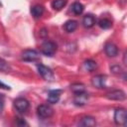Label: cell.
<instances>
[{
    "label": "cell",
    "mask_w": 127,
    "mask_h": 127,
    "mask_svg": "<svg viewBox=\"0 0 127 127\" xmlns=\"http://www.w3.org/2000/svg\"><path fill=\"white\" fill-rule=\"evenodd\" d=\"M91 84L96 88H105L106 87V76L103 74H98L92 77Z\"/></svg>",
    "instance_id": "obj_8"
},
{
    "label": "cell",
    "mask_w": 127,
    "mask_h": 127,
    "mask_svg": "<svg viewBox=\"0 0 127 127\" xmlns=\"http://www.w3.org/2000/svg\"><path fill=\"white\" fill-rule=\"evenodd\" d=\"M4 102H5V97L3 94L0 93V112L3 110V107H4Z\"/></svg>",
    "instance_id": "obj_23"
},
{
    "label": "cell",
    "mask_w": 127,
    "mask_h": 127,
    "mask_svg": "<svg viewBox=\"0 0 127 127\" xmlns=\"http://www.w3.org/2000/svg\"><path fill=\"white\" fill-rule=\"evenodd\" d=\"M0 87H2V88H4V89H10V86H8V85H6V84H4L3 82H1L0 81Z\"/></svg>",
    "instance_id": "obj_24"
},
{
    "label": "cell",
    "mask_w": 127,
    "mask_h": 127,
    "mask_svg": "<svg viewBox=\"0 0 127 127\" xmlns=\"http://www.w3.org/2000/svg\"><path fill=\"white\" fill-rule=\"evenodd\" d=\"M21 56L22 60L26 62H35L40 58V54L35 50H25Z\"/></svg>",
    "instance_id": "obj_7"
},
{
    "label": "cell",
    "mask_w": 127,
    "mask_h": 127,
    "mask_svg": "<svg viewBox=\"0 0 127 127\" xmlns=\"http://www.w3.org/2000/svg\"><path fill=\"white\" fill-rule=\"evenodd\" d=\"M17 124L19 125V126H23V125H27V123L24 121V120H21V121H19L18 120V122H17Z\"/></svg>",
    "instance_id": "obj_26"
},
{
    "label": "cell",
    "mask_w": 127,
    "mask_h": 127,
    "mask_svg": "<svg viewBox=\"0 0 127 127\" xmlns=\"http://www.w3.org/2000/svg\"><path fill=\"white\" fill-rule=\"evenodd\" d=\"M83 64H84L85 69L88 70V71H93V70L97 67L96 62H94V61H92V60H87V61H85Z\"/></svg>",
    "instance_id": "obj_18"
},
{
    "label": "cell",
    "mask_w": 127,
    "mask_h": 127,
    "mask_svg": "<svg viewBox=\"0 0 127 127\" xmlns=\"http://www.w3.org/2000/svg\"><path fill=\"white\" fill-rule=\"evenodd\" d=\"M98 25H99V27L101 29H109L112 26V23H111V21L109 19L104 18V19H100L98 21Z\"/></svg>",
    "instance_id": "obj_20"
},
{
    "label": "cell",
    "mask_w": 127,
    "mask_h": 127,
    "mask_svg": "<svg viewBox=\"0 0 127 127\" xmlns=\"http://www.w3.org/2000/svg\"><path fill=\"white\" fill-rule=\"evenodd\" d=\"M61 90L60 89H55V90H51L48 94V102L51 104H55L60 100V96H61Z\"/></svg>",
    "instance_id": "obj_11"
},
{
    "label": "cell",
    "mask_w": 127,
    "mask_h": 127,
    "mask_svg": "<svg viewBox=\"0 0 127 127\" xmlns=\"http://www.w3.org/2000/svg\"><path fill=\"white\" fill-rule=\"evenodd\" d=\"M47 34H48L47 30H46V29H42V31H41V36H42V37H45Z\"/></svg>",
    "instance_id": "obj_25"
},
{
    "label": "cell",
    "mask_w": 127,
    "mask_h": 127,
    "mask_svg": "<svg viewBox=\"0 0 127 127\" xmlns=\"http://www.w3.org/2000/svg\"><path fill=\"white\" fill-rule=\"evenodd\" d=\"M88 93H86L85 91L79 92V93H75L74 98H73V103L76 106H83L86 104L87 100H88Z\"/></svg>",
    "instance_id": "obj_9"
},
{
    "label": "cell",
    "mask_w": 127,
    "mask_h": 127,
    "mask_svg": "<svg viewBox=\"0 0 127 127\" xmlns=\"http://www.w3.org/2000/svg\"><path fill=\"white\" fill-rule=\"evenodd\" d=\"M10 70H11V67H10L9 64H8L5 60H3V59L0 58V71L8 72V71H10Z\"/></svg>",
    "instance_id": "obj_21"
},
{
    "label": "cell",
    "mask_w": 127,
    "mask_h": 127,
    "mask_svg": "<svg viewBox=\"0 0 127 127\" xmlns=\"http://www.w3.org/2000/svg\"><path fill=\"white\" fill-rule=\"evenodd\" d=\"M37 68H38L39 73L41 74V76H42L45 80L52 81V80L55 78L54 72H53V70H52L50 67H48V66H46V65L40 64L37 65Z\"/></svg>",
    "instance_id": "obj_1"
},
{
    "label": "cell",
    "mask_w": 127,
    "mask_h": 127,
    "mask_svg": "<svg viewBox=\"0 0 127 127\" xmlns=\"http://www.w3.org/2000/svg\"><path fill=\"white\" fill-rule=\"evenodd\" d=\"M41 51L44 55L46 56H49V57H52L56 51H57V45L54 43V42H51V41H46L42 44L41 46Z\"/></svg>",
    "instance_id": "obj_3"
},
{
    "label": "cell",
    "mask_w": 127,
    "mask_h": 127,
    "mask_svg": "<svg viewBox=\"0 0 127 127\" xmlns=\"http://www.w3.org/2000/svg\"><path fill=\"white\" fill-rule=\"evenodd\" d=\"M29 105H30L29 101L24 97H19V98L14 100V106H15L16 110L21 112V113L27 111L29 108Z\"/></svg>",
    "instance_id": "obj_6"
},
{
    "label": "cell",
    "mask_w": 127,
    "mask_h": 127,
    "mask_svg": "<svg viewBox=\"0 0 127 127\" xmlns=\"http://www.w3.org/2000/svg\"><path fill=\"white\" fill-rule=\"evenodd\" d=\"M80 125L84 127H92L96 125V121L92 116H84L81 118Z\"/></svg>",
    "instance_id": "obj_12"
},
{
    "label": "cell",
    "mask_w": 127,
    "mask_h": 127,
    "mask_svg": "<svg viewBox=\"0 0 127 127\" xmlns=\"http://www.w3.org/2000/svg\"><path fill=\"white\" fill-rule=\"evenodd\" d=\"M95 22H96L95 18L92 15H90V14L85 15L83 17V19H82V24H83V26L85 28H91V27H93L94 24H95Z\"/></svg>",
    "instance_id": "obj_13"
},
{
    "label": "cell",
    "mask_w": 127,
    "mask_h": 127,
    "mask_svg": "<svg viewBox=\"0 0 127 127\" xmlns=\"http://www.w3.org/2000/svg\"><path fill=\"white\" fill-rule=\"evenodd\" d=\"M106 98L109 100H116V101H122L126 99V93L121 89H115L108 93H106Z\"/></svg>",
    "instance_id": "obj_5"
},
{
    "label": "cell",
    "mask_w": 127,
    "mask_h": 127,
    "mask_svg": "<svg viewBox=\"0 0 127 127\" xmlns=\"http://www.w3.org/2000/svg\"><path fill=\"white\" fill-rule=\"evenodd\" d=\"M83 10H84V7H83V5H82L81 3H79V2H74V3L71 5V11H72L75 15H80V14H82Z\"/></svg>",
    "instance_id": "obj_16"
},
{
    "label": "cell",
    "mask_w": 127,
    "mask_h": 127,
    "mask_svg": "<svg viewBox=\"0 0 127 127\" xmlns=\"http://www.w3.org/2000/svg\"><path fill=\"white\" fill-rule=\"evenodd\" d=\"M110 70H111L113 73H120V72L122 71L121 67H120L118 64H114V65L110 66Z\"/></svg>",
    "instance_id": "obj_22"
},
{
    "label": "cell",
    "mask_w": 127,
    "mask_h": 127,
    "mask_svg": "<svg viewBox=\"0 0 127 127\" xmlns=\"http://www.w3.org/2000/svg\"><path fill=\"white\" fill-rule=\"evenodd\" d=\"M37 113H38V116L41 118H49L54 114V109L50 105L42 104L38 106Z\"/></svg>",
    "instance_id": "obj_4"
},
{
    "label": "cell",
    "mask_w": 127,
    "mask_h": 127,
    "mask_svg": "<svg viewBox=\"0 0 127 127\" xmlns=\"http://www.w3.org/2000/svg\"><path fill=\"white\" fill-rule=\"evenodd\" d=\"M0 6H1V2H0Z\"/></svg>",
    "instance_id": "obj_27"
},
{
    "label": "cell",
    "mask_w": 127,
    "mask_h": 127,
    "mask_svg": "<svg viewBox=\"0 0 127 127\" xmlns=\"http://www.w3.org/2000/svg\"><path fill=\"white\" fill-rule=\"evenodd\" d=\"M31 13L34 16V18L38 19V18H40L43 15V13H44V7L41 6V5H35V6H33L31 8Z\"/></svg>",
    "instance_id": "obj_15"
},
{
    "label": "cell",
    "mask_w": 127,
    "mask_h": 127,
    "mask_svg": "<svg viewBox=\"0 0 127 127\" xmlns=\"http://www.w3.org/2000/svg\"><path fill=\"white\" fill-rule=\"evenodd\" d=\"M70 89H71V91L75 94V93H79V92L84 91V90H85V87H84V85H83L82 83L76 82V83H72V84L70 85Z\"/></svg>",
    "instance_id": "obj_17"
},
{
    "label": "cell",
    "mask_w": 127,
    "mask_h": 127,
    "mask_svg": "<svg viewBox=\"0 0 127 127\" xmlns=\"http://www.w3.org/2000/svg\"><path fill=\"white\" fill-rule=\"evenodd\" d=\"M64 30L67 32V33H72L73 31H75V29L77 28V22L74 21V20H68L64 23Z\"/></svg>",
    "instance_id": "obj_14"
},
{
    "label": "cell",
    "mask_w": 127,
    "mask_h": 127,
    "mask_svg": "<svg viewBox=\"0 0 127 127\" xmlns=\"http://www.w3.org/2000/svg\"><path fill=\"white\" fill-rule=\"evenodd\" d=\"M66 4V0H54L52 2V6L55 10H61Z\"/></svg>",
    "instance_id": "obj_19"
},
{
    "label": "cell",
    "mask_w": 127,
    "mask_h": 127,
    "mask_svg": "<svg viewBox=\"0 0 127 127\" xmlns=\"http://www.w3.org/2000/svg\"><path fill=\"white\" fill-rule=\"evenodd\" d=\"M104 52L105 54L110 57V58H113V57H116L118 55V48L116 45H114L113 43H107L104 47Z\"/></svg>",
    "instance_id": "obj_10"
},
{
    "label": "cell",
    "mask_w": 127,
    "mask_h": 127,
    "mask_svg": "<svg viewBox=\"0 0 127 127\" xmlns=\"http://www.w3.org/2000/svg\"><path fill=\"white\" fill-rule=\"evenodd\" d=\"M127 121V113L124 108H117L114 112V122L117 125L125 126Z\"/></svg>",
    "instance_id": "obj_2"
}]
</instances>
